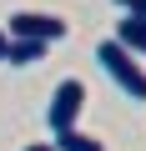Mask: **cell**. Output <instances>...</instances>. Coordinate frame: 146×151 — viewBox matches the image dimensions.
Instances as JSON below:
<instances>
[{"label": "cell", "instance_id": "obj_1", "mask_svg": "<svg viewBox=\"0 0 146 151\" xmlns=\"http://www.w3.org/2000/svg\"><path fill=\"white\" fill-rule=\"evenodd\" d=\"M96 60H101V70L111 76V81L131 96V101H146V70H141V60L126 50V45H116V40H101L96 45Z\"/></svg>", "mask_w": 146, "mask_h": 151}, {"label": "cell", "instance_id": "obj_2", "mask_svg": "<svg viewBox=\"0 0 146 151\" xmlns=\"http://www.w3.org/2000/svg\"><path fill=\"white\" fill-rule=\"evenodd\" d=\"M81 106H86V86H81V81H60V86L50 91V106H45V126H50V136L76 126V121H81Z\"/></svg>", "mask_w": 146, "mask_h": 151}, {"label": "cell", "instance_id": "obj_3", "mask_svg": "<svg viewBox=\"0 0 146 151\" xmlns=\"http://www.w3.org/2000/svg\"><path fill=\"white\" fill-rule=\"evenodd\" d=\"M5 35L10 40H40V45H50V40L65 35V20L60 15H40V10H15L10 25H5Z\"/></svg>", "mask_w": 146, "mask_h": 151}, {"label": "cell", "instance_id": "obj_4", "mask_svg": "<svg viewBox=\"0 0 146 151\" xmlns=\"http://www.w3.org/2000/svg\"><path fill=\"white\" fill-rule=\"evenodd\" d=\"M111 40H116V45H126L131 55H146V20L126 10V15L116 20V35H111Z\"/></svg>", "mask_w": 146, "mask_h": 151}, {"label": "cell", "instance_id": "obj_5", "mask_svg": "<svg viewBox=\"0 0 146 151\" xmlns=\"http://www.w3.org/2000/svg\"><path fill=\"white\" fill-rule=\"evenodd\" d=\"M50 151H106L96 136H86V131H76V126H70V131H55L50 136Z\"/></svg>", "mask_w": 146, "mask_h": 151}, {"label": "cell", "instance_id": "obj_6", "mask_svg": "<svg viewBox=\"0 0 146 151\" xmlns=\"http://www.w3.org/2000/svg\"><path fill=\"white\" fill-rule=\"evenodd\" d=\"M45 50H50V45H40V40H10V45H5V65H35Z\"/></svg>", "mask_w": 146, "mask_h": 151}, {"label": "cell", "instance_id": "obj_7", "mask_svg": "<svg viewBox=\"0 0 146 151\" xmlns=\"http://www.w3.org/2000/svg\"><path fill=\"white\" fill-rule=\"evenodd\" d=\"M126 10H131V15H141V20H146V0H131V5H126Z\"/></svg>", "mask_w": 146, "mask_h": 151}, {"label": "cell", "instance_id": "obj_8", "mask_svg": "<svg viewBox=\"0 0 146 151\" xmlns=\"http://www.w3.org/2000/svg\"><path fill=\"white\" fill-rule=\"evenodd\" d=\"M5 45H10V35H5V25H0V60H5Z\"/></svg>", "mask_w": 146, "mask_h": 151}, {"label": "cell", "instance_id": "obj_9", "mask_svg": "<svg viewBox=\"0 0 146 151\" xmlns=\"http://www.w3.org/2000/svg\"><path fill=\"white\" fill-rule=\"evenodd\" d=\"M25 151H50V141H35V146H25Z\"/></svg>", "mask_w": 146, "mask_h": 151}, {"label": "cell", "instance_id": "obj_10", "mask_svg": "<svg viewBox=\"0 0 146 151\" xmlns=\"http://www.w3.org/2000/svg\"><path fill=\"white\" fill-rule=\"evenodd\" d=\"M116 5H121V10H126V5H131V0H116Z\"/></svg>", "mask_w": 146, "mask_h": 151}]
</instances>
